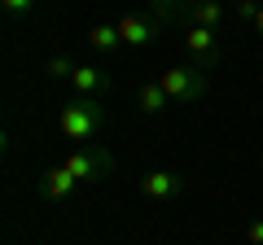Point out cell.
Returning <instances> with one entry per match:
<instances>
[{
  "label": "cell",
  "instance_id": "6da1fadb",
  "mask_svg": "<svg viewBox=\"0 0 263 245\" xmlns=\"http://www.w3.org/2000/svg\"><path fill=\"white\" fill-rule=\"evenodd\" d=\"M57 127H62L66 140L88 145V140H97V132L105 127V105L97 101V96H70V101L62 105V114H57Z\"/></svg>",
  "mask_w": 263,
  "mask_h": 245
},
{
  "label": "cell",
  "instance_id": "7a4b0ae2",
  "mask_svg": "<svg viewBox=\"0 0 263 245\" xmlns=\"http://www.w3.org/2000/svg\"><path fill=\"white\" fill-rule=\"evenodd\" d=\"M158 84L176 105H193L211 92V70H202L197 62H176V66H167L158 75Z\"/></svg>",
  "mask_w": 263,
  "mask_h": 245
},
{
  "label": "cell",
  "instance_id": "3957f363",
  "mask_svg": "<svg viewBox=\"0 0 263 245\" xmlns=\"http://www.w3.org/2000/svg\"><path fill=\"white\" fill-rule=\"evenodd\" d=\"M62 167L70 171L79 184H97V179H105L114 171V158H110V149H101V145H79Z\"/></svg>",
  "mask_w": 263,
  "mask_h": 245
},
{
  "label": "cell",
  "instance_id": "277c9868",
  "mask_svg": "<svg viewBox=\"0 0 263 245\" xmlns=\"http://www.w3.org/2000/svg\"><path fill=\"white\" fill-rule=\"evenodd\" d=\"M184 53H189V62H197L202 70H215L219 57H224V35L211 31V27H189L184 31Z\"/></svg>",
  "mask_w": 263,
  "mask_h": 245
},
{
  "label": "cell",
  "instance_id": "5b68a950",
  "mask_svg": "<svg viewBox=\"0 0 263 245\" xmlns=\"http://www.w3.org/2000/svg\"><path fill=\"white\" fill-rule=\"evenodd\" d=\"M162 27L154 13H123L119 18V35H123V48H154L162 39Z\"/></svg>",
  "mask_w": 263,
  "mask_h": 245
},
{
  "label": "cell",
  "instance_id": "8992f818",
  "mask_svg": "<svg viewBox=\"0 0 263 245\" xmlns=\"http://www.w3.org/2000/svg\"><path fill=\"white\" fill-rule=\"evenodd\" d=\"M141 193L149 201H171V197H180L184 193V175H176V171H145L141 175Z\"/></svg>",
  "mask_w": 263,
  "mask_h": 245
},
{
  "label": "cell",
  "instance_id": "52a82bcc",
  "mask_svg": "<svg viewBox=\"0 0 263 245\" xmlns=\"http://www.w3.org/2000/svg\"><path fill=\"white\" fill-rule=\"evenodd\" d=\"M70 92L75 96H101V92H110V75L101 66H92V62H79L75 75H70Z\"/></svg>",
  "mask_w": 263,
  "mask_h": 245
},
{
  "label": "cell",
  "instance_id": "ba28073f",
  "mask_svg": "<svg viewBox=\"0 0 263 245\" xmlns=\"http://www.w3.org/2000/svg\"><path fill=\"white\" fill-rule=\"evenodd\" d=\"M75 189H79V179L70 175L66 167H53V171L40 175V193H44L48 201H70V197H75Z\"/></svg>",
  "mask_w": 263,
  "mask_h": 245
},
{
  "label": "cell",
  "instance_id": "9c48e42d",
  "mask_svg": "<svg viewBox=\"0 0 263 245\" xmlns=\"http://www.w3.org/2000/svg\"><path fill=\"white\" fill-rule=\"evenodd\" d=\"M189 22H193V27L224 31V22H228V5H224V0H197L193 9H189Z\"/></svg>",
  "mask_w": 263,
  "mask_h": 245
},
{
  "label": "cell",
  "instance_id": "30bf717a",
  "mask_svg": "<svg viewBox=\"0 0 263 245\" xmlns=\"http://www.w3.org/2000/svg\"><path fill=\"white\" fill-rule=\"evenodd\" d=\"M88 44H92L97 53H119V48H123L119 22H92V31H88Z\"/></svg>",
  "mask_w": 263,
  "mask_h": 245
},
{
  "label": "cell",
  "instance_id": "8fae6325",
  "mask_svg": "<svg viewBox=\"0 0 263 245\" xmlns=\"http://www.w3.org/2000/svg\"><path fill=\"white\" fill-rule=\"evenodd\" d=\"M136 105H141V114H162L171 105V96L162 92V84L154 79V84H141V92H136Z\"/></svg>",
  "mask_w": 263,
  "mask_h": 245
},
{
  "label": "cell",
  "instance_id": "7c38bea8",
  "mask_svg": "<svg viewBox=\"0 0 263 245\" xmlns=\"http://www.w3.org/2000/svg\"><path fill=\"white\" fill-rule=\"evenodd\" d=\"M145 9H149L158 22H176V18H189V5H184V0H145Z\"/></svg>",
  "mask_w": 263,
  "mask_h": 245
},
{
  "label": "cell",
  "instance_id": "4fadbf2b",
  "mask_svg": "<svg viewBox=\"0 0 263 245\" xmlns=\"http://www.w3.org/2000/svg\"><path fill=\"white\" fill-rule=\"evenodd\" d=\"M75 66H79V62H70V57H66V53H53V57H48V62H44V75L53 79V84H62V79H66V84H70V75H75Z\"/></svg>",
  "mask_w": 263,
  "mask_h": 245
},
{
  "label": "cell",
  "instance_id": "5bb4252c",
  "mask_svg": "<svg viewBox=\"0 0 263 245\" xmlns=\"http://www.w3.org/2000/svg\"><path fill=\"white\" fill-rule=\"evenodd\" d=\"M0 9L9 13L13 22H22V18H31V13H35V0H0Z\"/></svg>",
  "mask_w": 263,
  "mask_h": 245
},
{
  "label": "cell",
  "instance_id": "9a60e30c",
  "mask_svg": "<svg viewBox=\"0 0 263 245\" xmlns=\"http://www.w3.org/2000/svg\"><path fill=\"white\" fill-rule=\"evenodd\" d=\"M259 9H263L259 0H237V5H233V18L237 22H254V18H259Z\"/></svg>",
  "mask_w": 263,
  "mask_h": 245
},
{
  "label": "cell",
  "instance_id": "2e32d148",
  "mask_svg": "<svg viewBox=\"0 0 263 245\" xmlns=\"http://www.w3.org/2000/svg\"><path fill=\"white\" fill-rule=\"evenodd\" d=\"M246 236H250V245H263V219H250L246 223Z\"/></svg>",
  "mask_w": 263,
  "mask_h": 245
},
{
  "label": "cell",
  "instance_id": "e0dca14e",
  "mask_svg": "<svg viewBox=\"0 0 263 245\" xmlns=\"http://www.w3.org/2000/svg\"><path fill=\"white\" fill-rule=\"evenodd\" d=\"M254 31H259V35H263V9H259V18H254Z\"/></svg>",
  "mask_w": 263,
  "mask_h": 245
},
{
  "label": "cell",
  "instance_id": "ac0fdd59",
  "mask_svg": "<svg viewBox=\"0 0 263 245\" xmlns=\"http://www.w3.org/2000/svg\"><path fill=\"white\" fill-rule=\"evenodd\" d=\"M184 5H189V9H193V5H197V0H184Z\"/></svg>",
  "mask_w": 263,
  "mask_h": 245
},
{
  "label": "cell",
  "instance_id": "d6986e66",
  "mask_svg": "<svg viewBox=\"0 0 263 245\" xmlns=\"http://www.w3.org/2000/svg\"><path fill=\"white\" fill-rule=\"evenodd\" d=\"M259 5H263V0H259Z\"/></svg>",
  "mask_w": 263,
  "mask_h": 245
}]
</instances>
